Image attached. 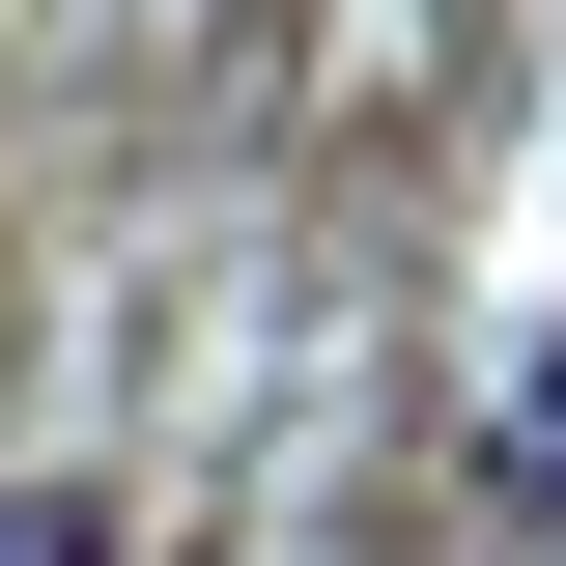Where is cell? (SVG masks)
<instances>
[{
	"label": "cell",
	"mask_w": 566,
	"mask_h": 566,
	"mask_svg": "<svg viewBox=\"0 0 566 566\" xmlns=\"http://www.w3.org/2000/svg\"><path fill=\"white\" fill-rule=\"evenodd\" d=\"M0 566H114V510H57V482H29V510H0Z\"/></svg>",
	"instance_id": "1"
},
{
	"label": "cell",
	"mask_w": 566,
	"mask_h": 566,
	"mask_svg": "<svg viewBox=\"0 0 566 566\" xmlns=\"http://www.w3.org/2000/svg\"><path fill=\"white\" fill-rule=\"evenodd\" d=\"M510 510H566V368H538V397H510Z\"/></svg>",
	"instance_id": "2"
}]
</instances>
